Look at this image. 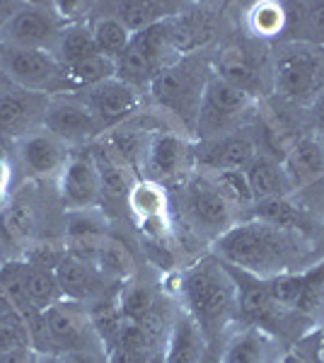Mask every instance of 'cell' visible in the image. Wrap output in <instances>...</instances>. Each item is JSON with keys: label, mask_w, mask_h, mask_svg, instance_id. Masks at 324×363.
<instances>
[{"label": "cell", "mask_w": 324, "mask_h": 363, "mask_svg": "<svg viewBox=\"0 0 324 363\" xmlns=\"http://www.w3.org/2000/svg\"><path fill=\"white\" fill-rule=\"evenodd\" d=\"M211 63L201 54H189L174 58L169 66H164L157 78L148 87V95L162 112L174 116L184 136L194 140V126L203 102V92L208 85Z\"/></svg>", "instance_id": "obj_4"}, {"label": "cell", "mask_w": 324, "mask_h": 363, "mask_svg": "<svg viewBox=\"0 0 324 363\" xmlns=\"http://www.w3.org/2000/svg\"><path fill=\"white\" fill-rule=\"evenodd\" d=\"M0 70L5 73L8 83L32 95L66 90L63 66L51 51L0 42Z\"/></svg>", "instance_id": "obj_9"}, {"label": "cell", "mask_w": 324, "mask_h": 363, "mask_svg": "<svg viewBox=\"0 0 324 363\" xmlns=\"http://www.w3.org/2000/svg\"><path fill=\"white\" fill-rule=\"evenodd\" d=\"M54 363H92V361L85 359L82 354H61Z\"/></svg>", "instance_id": "obj_42"}, {"label": "cell", "mask_w": 324, "mask_h": 363, "mask_svg": "<svg viewBox=\"0 0 324 363\" xmlns=\"http://www.w3.org/2000/svg\"><path fill=\"white\" fill-rule=\"evenodd\" d=\"M126 206L138 225L169 218V191L157 182L138 177L126 196Z\"/></svg>", "instance_id": "obj_23"}, {"label": "cell", "mask_w": 324, "mask_h": 363, "mask_svg": "<svg viewBox=\"0 0 324 363\" xmlns=\"http://www.w3.org/2000/svg\"><path fill=\"white\" fill-rule=\"evenodd\" d=\"M286 3L262 0V3L250 5V10H247V34L264 44L281 42L286 32Z\"/></svg>", "instance_id": "obj_28"}, {"label": "cell", "mask_w": 324, "mask_h": 363, "mask_svg": "<svg viewBox=\"0 0 324 363\" xmlns=\"http://www.w3.org/2000/svg\"><path fill=\"white\" fill-rule=\"evenodd\" d=\"M66 233L75 245L95 250L97 245L107 238V218H104V213L97 208L68 211Z\"/></svg>", "instance_id": "obj_34"}, {"label": "cell", "mask_w": 324, "mask_h": 363, "mask_svg": "<svg viewBox=\"0 0 324 363\" xmlns=\"http://www.w3.org/2000/svg\"><path fill=\"white\" fill-rule=\"evenodd\" d=\"M90 29L99 54L111 58V61H119L128 42H131V32L114 15H95L90 20Z\"/></svg>", "instance_id": "obj_36"}, {"label": "cell", "mask_w": 324, "mask_h": 363, "mask_svg": "<svg viewBox=\"0 0 324 363\" xmlns=\"http://www.w3.org/2000/svg\"><path fill=\"white\" fill-rule=\"evenodd\" d=\"M82 99L90 107V112L97 116V121L102 124L104 131H111V128L121 126L123 121L133 119L140 112L143 92L119 78H111L85 90Z\"/></svg>", "instance_id": "obj_15"}, {"label": "cell", "mask_w": 324, "mask_h": 363, "mask_svg": "<svg viewBox=\"0 0 324 363\" xmlns=\"http://www.w3.org/2000/svg\"><path fill=\"white\" fill-rule=\"evenodd\" d=\"M90 157L95 160L97 174H99V184H102V201H123L131 191L133 182L138 179L135 172L121 157H116L114 150L107 143H102L99 148H95V153H90Z\"/></svg>", "instance_id": "obj_22"}, {"label": "cell", "mask_w": 324, "mask_h": 363, "mask_svg": "<svg viewBox=\"0 0 324 363\" xmlns=\"http://www.w3.org/2000/svg\"><path fill=\"white\" fill-rule=\"evenodd\" d=\"M0 294L20 322L32 320L34 315L41 313L32 306L27 294V262H8L0 267Z\"/></svg>", "instance_id": "obj_29"}, {"label": "cell", "mask_w": 324, "mask_h": 363, "mask_svg": "<svg viewBox=\"0 0 324 363\" xmlns=\"http://www.w3.org/2000/svg\"><path fill=\"white\" fill-rule=\"evenodd\" d=\"M87 259L95 264L99 277L104 281H111V284L123 286V284H128L135 274V259H133L131 250H128L121 240L109 238V235L90 252Z\"/></svg>", "instance_id": "obj_24"}, {"label": "cell", "mask_w": 324, "mask_h": 363, "mask_svg": "<svg viewBox=\"0 0 324 363\" xmlns=\"http://www.w3.org/2000/svg\"><path fill=\"white\" fill-rule=\"evenodd\" d=\"M56 279L61 286L63 301L70 303H80L85 306L87 301L97 298L102 294L104 279L99 277V272L95 269L90 259L80 255H63L56 262Z\"/></svg>", "instance_id": "obj_19"}, {"label": "cell", "mask_w": 324, "mask_h": 363, "mask_svg": "<svg viewBox=\"0 0 324 363\" xmlns=\"http://www.w3.org/2000/svg\"><path fill=\"white\" fill-rule=\"evenodd\" d=\"M211 255L228 267L259 279L305 272L322 259L320 245L315 240L252 218H240L230 225L211 245Z\"/></svg>", "instance_id": "obj_1"}, {"label": "cell", "mask_w": 324, "mask_h": 363, "mask_svg": "<svg viewBox=\"0 0 324 363\" xmlns=\"http://www.w3.org/2000/svg\"><path fill=\"white\" fill-rule=\"evenodd\" d=\"M177 294L179 308L201 327L208 344L220 347L228 332L240 325L238 284L228 264H223L211 252L181 269Z\"/></svg>", "instance_id": "obj_2"}, {"label": "cell", "mask_w": 324, "mask_h": 363, "mask_svg": "<svg viewBox=\"0 0 324 363\" xmlns=\"http://www.w3.org/2000/svg\"><path fill=\"white\" fill-rule=\"evenodd\" d=\"M8 78H5V73H3V70H0V92H5V90H8Z\"/></svg>", "instance_id": "obj_46"}, {"label": "cell", "mask_w": 324, "mask_h": 363, "mask_svg": "<svg viewBox=\"0 0 324 363\" xmlns=\"http://www.w3.org/2000/svg\"><path fill=\"white\" fill-rule=\"evenodd\" d=\"M179 203V218L186 228V235L213 245L233 223H238L240 216L228 206V201L218 194L208 174L191 172L179 184H174V196Z\"/></svg>", "instance_id": "obj_5"}, {"label": "cell", "mask_w": 324, "mask_h": 363, "mask_svg": "<svg viewBox=\"0 0 324 363\" xmlns=\"http://www.w3.org/2000/svg\"><path fill=\"white\" fill-rule=\"evenodd\" d=\"M22 162L32 169L34 174H41V177H56V174L63 172L68 162V153L63 148V143L56 136H51L49 131L44 133H29V136L22 140L20 148Z\"/></svg>", "instance_id": "obj_21"}, {"label": "cell", "mask_w": 324, "mask_h": 363, "mask_svg": "<svg viewBox=\"0 0 324 363\" xmlns=\"http://www.w3.org/2000/svg\"><path fill=\"white\" fill-rule=\"evenodd\" d=\"M245 174H247V182H250V186H252L255 201L293 194L291 184H288V177L284 172V165H281V160H276L274 155H267V153L259 150V153L255 155V160L247 165Z\"/></svg>", "instance_id": "obj_25"}, {"label": "cell", "mask_w": 324, "mask_h": 363, "mask_svg": "<svg viewBox=\"0 0 324 363\" xmlns=\"http://www.w3.org/2000/svg\"><path fill=\"white\" fill-rule=\"evenodd\" d=\"M208 339L203 337L201 327L194 322L181 308L172 313L169 332L162 347V363H199L208 351Z\"/></svg>", "instance_id": "obj_20"}, {"label": "cell", "mask_w": 324, "mask_h": 363, "mask_svg": "<svg viewBox=\"0 0 324 363\" xmlns=\"http://www.w3.org/2000/svg\"><path fill=\"white\" fill-rule=\"evenodd\" d=\"M5 201H8V196H5V191H0V211H5Z\"/></svg>", "instance_id": "obj_47"}, {"label": "cell", "mask_w": 324, "mask_h": 363, "mask_svg": "<svg viewBox=\"0 0 324 363\" xmlns=\"http://www.w3.org/2000/svg\"><path fill=\"white\" fill-rule=\"evenodd\" d=\"M56 264H41V262H27V294L32 306L44 313L46 308L63 301L61 286L56 279Z\"/></svg>", "instance_id": "obj_33"}, {"label": "cell", "mask_w": 324, "mask_h": 363, "mask_svg": "<svg viewBox=\"0 0 324 363\" xmlns=\"http://www.w3.org/2000/svg\"><path fill=\"white\" fill-rule=\"evenodd\" d=\"M317 245H320V252H322V257H324V230H322V235H320V242H317Z\"/></svg>", "instance_id": "obj_48"}, {"label": "cell", "mask_w": 324, "mask_h": 363, "mask_svg": "<svg viewBox=\"0 0 324 363\" xmlns=\"http://www.w3.org/2000/svg\"><path fill=\"white\" fill-rule=\"evenodd\" d=\"M211 70L250 97L264 102L271 97V44L259 39H230L208 56Z\"/></svg>", "instance_id": "obj_6"}, {"label": "cell", "mask_w": 324, "mask_h": 363, "mask_svg": "<svg viewBox=\"0 0 324 363\" xmlns=\"http://www.w3.org/2000/svg\"><path fill=\"white\" fill-rule=\"evenodd\" d=\"M218 194L228 201V206L242 218V216L255 206V194H252V186L247 182L245 169H225V172H213L208 174Z\"/></svg>", "instance_id": "obj_35"}, {"label": "cell", "mask_w": 324, "mask_h": 363, "mask_svg": "<svg viewBox=\"0 0 324 363\" xmlns=\"http://www.w3.org/2000/svg\"><path fill=\"white\" fill-rule=\"evenodd\" d=\"M177 51L172 46V37H169L167 20L160 25H152L143 32L131 34L126 51L116 61V78L123 83L133 85L135 90L148 92L152 80L157 78V73L169 66L174 61Z\"/></svg>", "instance_id": "obj_8"}, {"label": "cell", "mask_w": 324, "mask_h": 363, "mask_svg": "<svg viewBox=\"0 0 324 363\" xmlns=\"http://www.w3.org/2000/svg\"><path fill=\"white\" fill-rule=\"evenodd\" d=\"M5 228L13 238H27L34 228V206L25 196H15L5 206Z\"/></svg>", "instance_id": "obj_38"}, {"label": "cell", "mask_w": 324, "mask_h": 363, "mask_svg": "<svg viewBox=\"0 0 324 363\" xmlns=\"http://www.w3.org/2000/svg\"><path fill=\"white\" fill-rule=\"evenodd\" d=\"M293 191L315 184L324 177V145L317 133L298 138L281 160Z\"/></svg>", "instance_id": "obj_18"}, {"label": "cell", "mask_w": 324, "mask_h": 363, "mask_svg": "<svg viewBox=\"0 0 324 363\" xmlns=\"http://www.w3.org/2000/svg\"><path fill=\"white\" fill-rule=\"evenodd\" d=\"M181 10V5L172 3H152V0H126V3L114 5V15L123 27L131 34L143 32L152 25H160V22L169 20Z\"/></svg>", "instance_id": "obj_27"}, {"label": "cell", "mask_w": 324, "mask_h": 363, "mask_svg": "<svg viewBox=\"0 0 324 363\" xmlns=\"http://www.w3.org/2000/svg\"><path fill=\"white\" fill-rule=\"evenodd\" d=\"M80 303L61 301L56 306L44 310V320L49 327L51 342L56 347V354H82L87 349V342L97 335L90 322V313L78 310Z\"/></svg>", "instance_id": "obj_16"}, {"label": "cell", "mask_w": 324, "mask_h": 363, "mask_svg": "<svg viewBox=\"0 0 324 363\" xmlns=\"http://www.w3.org/2000/svg\"><path fill=\"white\" fill-rule=\"evenodd\" d=\"M286 32L281 42L324 46V3H286Z\"/></svg>", "instance_id": "obj_26"}, {"label": "cell", "mask_w": 324, "mask_h": 363, "mask_svg": "<svg viewBox=\"0 0 324 363\" xmlns=\"http://www.w3.org/2000/svg\"><path fill=\"white\" fill-rule=\"evenodd\" d=\"M199 363H220V359H218V347H216V344H211L208 351H206L203 359L199 361Z\"/></svg>", "instance_id": "obj_45"}, {"label": "cell", "mask_w": 324, "mask_h": 363, "mask_svg": "<svg viewBox=\"0 0 324 363\" xmlns=\"http://www.w3.org/2000/svg\"><path fill=\"white\" fill-rule=\"evenodd\" d=\"M288 344L252 325H235L218 347L220 363H281Z\"/></svg>", "instance_id": "obj_14"}, {"label": "cell", "mask_w": 324, "mask_h": 363, "mask_svg": "<svg viewBox=\"0 0 324 363\" xmlns=\"http://www.w3.org/2000/svg\"><path fill=\"white\" fill-rule=\"evenodd\" d=\"M44 126L61 143H90L102 136V124L90 112L82 97L56 95L46 99Z\"/></svg>", "instance_id": "obj_13"}, {"label": "cell", "mask_w": 324, "mask_h": 363, "mask_svg": "<svg viewBox=\"0 0 324 363\" xmlns=\"http://www.w3.org/2000/svg\"><path fill=\"white\" fill-rule=\"evenodd\" d=\"M259 104H262L259 99L233 87L218 75H211L196 116V126H194V140L225 136V133L252 126L259 114Z\"/></svg>", "instance_id": "obj_7"}, {"label": "cell", "mask_w": 324, "mask_h": 363, "mask_svg": "<svg viewBox=\"0 0 324 363\" xmlns=\"http://www.w3.org/2000/svg\"><path fill=\"white\" fill-rule=\"evenodd\" d=\"M259 153L255 128L245 126L225 136L194 140V167L196 172L213 174L225 169H247Z\"/></svg>", "instance_id": "obj_11"}, {"label": "cell", "mask_w": 324, "mask_h": 363, "mask_svg": "<svg viewBox=\"0 0 324 363\" xmlns=\"http://www.w3.org/2000/svg\"><path fill=\"white\" fill-rule=\"evenodd\" d=\"M8 182H10V167H8V162H5V157L0 155V191H5Z\"/></svg>", "instance_id": "obj_43"}, {"label": "cell", "mask_w": 324, "mask_h": 363, "mask_svg": "<svg viewBox=\"0 0 324 363\" xmlns=\"http://www.w3.org/2000/svg\"><path fill=\"white\" fill-rule=\"evenodd\" d=\"M116 301H119L123 320H133V322H143L152 310L160 308L157 306L155 291L145 284H135V281H128V284L119 286Z\"/></svg>", "instance_id": "obj_37"}, {"label": "cell", "mask_w": 324, "mask_h": 363, "mask_svg": "<svg viewBox=\"0 0 324 363\" xmlns=\"http://www.w3.org/2000/svg\"><path fill=\"white\" fill-rule=\"evenodd\" d=\"M39 107L34 104V95L27 92H0V133L3 136H20L27 133L34 124V116H37Z\"/></svg>", "instance_id": "obj_30"}, {"label": "cell", "mask_w": 324, "mask_h": 363, "mask_svg": "<svg viewBox=\"0 0 324 363\" xmlns=\"http://www.w3.org/2000/svg\"><path fill=\"white\" fill-rule=\"evenodd\" d=\"M0 363H27V342L5 351V354L0 356Z\"/></svg>", "instance_id": "obj_41"}, {"label": "cell", "mask_w": 324, "mask_h": 363, "mask_svg": "<svg viewBox=\"0 0 324 363\" xmlns=\"http://www.w3.org/2000/svg\"><path fill=\"white\" fill-rule=\"evenodd\" d=\"M58 186H61V201L68 211L97 208L102 203V184L90 155L68 157L63 172L58 174Z\"/></svg>", "instance_id": "obj_17"}, {"label": "cell", "mask_w": 324, "mask_h": 363, "mask_svg": "<svg viewBox=\"0 0 324 363\" xmlns=\"http://www.w3.org/2000/svg\"><path fill=\"white\" fill-rule=\"evenodd\" d=\"M61 29L63 22L58 20L54 5H20L8 25L0 29V42L54 54Z\"/></svg>", "instance_id": "obj_12"}, {"label": "cell", "mask_w": 324, "mask_h": 363, "mask_svg": "<svg viewBox=\"0 0 324 363\" xmlns=\"http://www.w3.org/2000/svg\"><path fill=\"white\" fill-rule=\"evenodd\" d=\"M145 179H152L162 186H174L184 182L194 167V140L181 131L157 128L148 140L143 157Z\"/></svg>", "instance_id": "obj_10"}, {"label": "cell", "mask_w": 324, "mask_h": 363, "mask_svg": "<svg viewBox=\"0 0 324 363\" xmlns=\"http://www.w3.org/2000/svg\"><path fill=\"white\" fill-rule=\"evenodd\" d=\"M324 95V46L305 42L271 44V97L310 109Z\"/></svg>", "instance_id": "obj_3"}, {"label": "cell", "mask_w": 324, "mask_h": 363, "mask_svg": "<svg viewBox=\"0 0 324 363\" xmlns=\"http://www.w3.org/2000/svg\"><path fill=\"white\" fill-rule=\"evenodd\" d=\"M116 78V61L97 54L90 56L85 61H78L73 66H63V80H66V90L75 92V90H90L104 80Z\"/></svg>", "instance_id": "obj_32"}, {"label": "cell", "mask_w": 324, "mask_h": 363, "mask_svg": "<svg viewBox=\"0 0 324 363\" xmlns=\"http://www.w3.org/2000/svg\"><path fill=\"white\" fill-rule=\"evenodd\" d=\"M308 121L312 133H317V136L324 133V95L308 109Z\"/></svg>", "instance_id": "obj_39"}, {"label": "cell", "mask_w": 324, "mask_h": 363, "mask_svg": "<svg viewBox=\"0 0 324 363\" xmlns=\"http://www.w3.org/2000/svg\"><path fill=\"white\" fill-rule=\"evenodd\" d=\"M17 344H25V339L17 337V332L13 330V327H8V325L0 322V356H3L5 351H10L13 347H17Z\"/></svg>", "instance_id": "obj_40"}, {"label": "cell", "mask_w": 324, "mask_h": 363, "mask_svg": "<svg viewBox=\"0 0 324 363\" xmlns=\"http://www.w3.org/2000/svg\"><path fill=\"white\" fill-rule=\"evenodd\" d=\"M97 44L92 37L90 22H80V25H66L58 34V42L54 49V56L58 58L61 66H73L78 61H85L90 56H97Z\"/></svg>", "instance_id": "obj_31"}, {"label": "cell", "mask_w": 324, "mask_h": 363, "mask_svg": "<svg viewBox=\"0 0 324 363\" xmlns=\"http://www.w3.org/2000/svg\"><path fill=\"white\" fill-rule=\"evenodd\" d=\"M320 140H322V145H324V133H320Z\"/></svg>", "instance_id": "obj_49"}, {"label": "cell", "mask_w": 324, "mask_h": 363, "mask_svg": "<svg viewBox=\"0 0 324 363\" xmlns=\"http://www.w3.org/2000/svg\"><path fill=\"white\" fill-rule=\"evenodd\" d=\"M281 363H310L305 356H300L298 351H293V349H288L286 354H284V359H281Z\"/></svg>", "instance_id": "obj_44"}]
</instances>
